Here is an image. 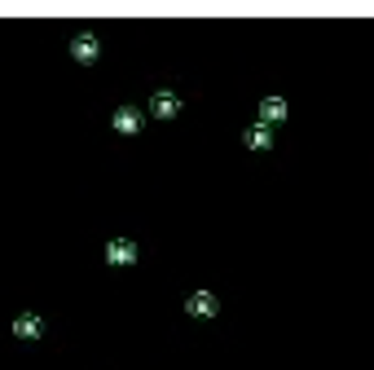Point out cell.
Masks as SVG:
<instances>
[{"label":"cell","instance_id":"5b68a950","mask_svg":"<svg viewBox=\"0 0 374 370\" xmlns=\"http://www.w3.org/2000/svg\"><path fill=\"white\" fill-rule=\"evenodd\" d=\"M14 331H18L22 340H35V335H40V317H31V313H27V317H18V322H14Z\"/></svg>","mask_w":374,"mask_h":370},{"label":"cell","instance_id":"3957f363","mask_svg":"<svg viewBox=\"0 0 374 370\" xmlns=\"http://www.w3.org/2000/svg\"><path fill=\"white\" fill-rule=\"evenodd\" d=\"M132 256H137V247H132L128 238H115V243H111V260H115V265H128Z\"/></svg>","mask_w":374,"mask_h":370},{"label":"cell","instance_id":"8992f818","mask_svg":"<svg viewBox=\"0 0 374 370\" xmlns=\"http://www.w3.org/2000/svg\"><path fill=\"white\" fill-rule=\"evenodd\" d=\"M189 313H203V317H207V313H216V295H207V291H198V295H194V300H189Z\"/></svg>","mask_w":374,"mask_h":370},{"label":"cell","instance_id":"277c9868","mask_svg":"<svg viewBox=\"0 0 374 370\" xmlns=\"http://www.w3.org/2000/svg\"><path fill=\"white\" fill-rule=\"evenodd\" d=\"M75 57H80V62H93V57H97V40H93V35H80V40H75Z\"/></svg>","mask_w":374,"mask_h":370},{"label":"cell","instance_id":"7a4b0ae2","mask_svg":"<svg viewBox=\"0 0 374 370\" xmlns=\"http://www.w3.org/2000/svg\"><path fill=\"white\" fill-rule=\"evenodd\" d=\"M115 128H119V133H137V128H141V115L132 111V106H124V111L115 115Z\"/></svg>","mask_w":374,"mask_h":370},{"label":"cell","instance_id":"ba28073f","mask_svg":"<svg viewBox=\"0 0 374 370\" xmlns=\"http://www.w3.org/2000/svg\"><path fill=\"white\" fill-rule=\"evenodd\" d=\"M247 141H251V146H269V128H251V133H247Z\"/></svg>","mask_w":374,"mask_h":370},{"label":"cell","instance_id":"52a82bcc","mask_svg":"<svg viewBox=\"0 0 374 370\" xmlns=\"http://www.w3.org/2000/svg\"><path fill=\"white\" fill-rule=\"evenodd\" d=\"M154 115H176V98H172V93H154Z\"/></svg>","mask_w":374,"mask_h":370},{"label":"cell","instance_id":"6da1fadb","mask_svg":"<svg viewBox=\"0 0 374 370\" xmlns=\"http://www.w3.org/2000/svg\"><path fill=\"white\" fill-rule=\"evenodd\" d=\"M260 119H264V124H277V119H286V102H282V98H269V102L260 106Z\"/></svg>","mask_w":374,"mask_h":370}]
</instances>
